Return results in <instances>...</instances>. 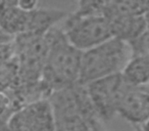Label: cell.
Instances as JSON below:
<instances>
[{"instance_id":"cell-1","label":"cell","mask_w":149,"mask_h":131,"mask_svg":"<svg viewBox=\"0 0 149 131\" xmlns=\"http://www.w3.org/2000/svg\"><path fill=\"white\" fill-rule=\"evenodd\" d=\"M45 37L48 48L41 84L50 95L54 90L70 87L79 82L82 51L66 40L62 29L52 28Z\"/></svg>"},{"instance_id":"cell-2","label":"cell","mask_w":149,"mask_h":131,"mask_svg":"<svg viewBox=\"0 0 149 131\" xmlns=\"http://www.w3.org/2000/svg\"><path fill=\"white\" fill-rule=\"evenodd\" d=\"M55 131H93L103 124L97 116L83 84L54 90L48 96Z\"/></svg>"},{"instance_id":"cell-3","label":"cell","mask_w":149,"mask_h":131,"mask_svg":"<svg viewBox=\"0 0 149 131\" xmlns=\"http://www.w3.org/2000/svg\"><path fill=\"white\" fill-rule=\"evenodd\" d=\"M130 58V51L124 41L116 37L82 51L80 68V84L120 74Z\"/></svg>"},{"instance_id":"cell-4","label":"cell","mask_w":149,"mask_h":131,"mask_svg":"<svg viewBox=\"0 0 149 131\" xmlns=\"http://www.w3.org/2000/svg\"><path fill=\"white\" fill-rule=\"evenodd\" d=\"M62 29L66 40L80 51H85L110 39L112 36L108 19L101 13L68 15Z\"/></svg>"},{"instance_id":"cell-5","label":"cell","mask_w":149,"mask_h":131,"mask_svg":"<svg viewBox=\"0 0 149 131\" xmlns=\"http://www.w3.org/2000/svg\"><path fill=\"white\" fill-rule=\"evenodd\" d=\"M6 124L10 131H55L48 98H40L19 106L9 115Z\"/></svg>"},{"instance_id":"cell-6","label":"cell","mask_w":149,"mask_h":131,"mask_svg":"<svg viewBox=\"0 0 149 131\" xmlns=\"http://www.w3.org/2000/svg\"><path fill=\"white\" fill-rule=\"evenodd\" d=\"M123 79L120 74L84 84L97 116L103 123L116 116V106Z\"/></svg>"},{"instance_id":"cell-7","label":"cell","mask_w":149,"mask_h":131,"mask_svg":"<svg viewBox=\"0 0 149 131\" xmlns=\"http://www.w3.org/2000/svg\"><path fill=\"white\" fill-rule=\"evenodd\" d=\"M116 114L135 126L146 124L149 117L148 85L135 86L123 80L116 106Z\"/></svg>"},{"instance_id":"cell-8","label":"cell","mask_w":149,"mask_h":131,"mask_svg":"<svg viewBox=\"0 0 149 131\" xmlns=\"http://www.w3.org/2000/svg\"><path fill=\"white\" fill-rule=\"evenodd\" d=\"M112 36L120 39L125 43L148 31L147 15H120L108 19Z\"/></svg>"},{"instance_id":"cell-9","label":"cell","mask_w":149,"mask_h":131,"mask_svg":"<svg viewBox=\"0 0 149 131\" xmlns=\"http://www.w3.org/2000/svg\"><path fill=\"white\" fill-rule=\"evenodd\" d=\"M120 74L128 84L147 86L149 81V55L130 56Z\"/></svg>"},{"instance_id":"cell-10","label":"cell","mask_w":149,"mask_h":131,"mask_svg":"<svg viewBox=\"0 0 149 131\" xmlns=\"http://www.w3.org/2000/svg\"><path fill=\"white\" fill-rule=\"evenodd\" d=\"M148 0H107L102 13L107 19L120 15H147Z\"/></svg>"},{"instance_id":"cell-11","label":"cell","mask_w":149,"mask_h":131,"mask_svg":"<svg viewBox=\"0 0 149 131\" xmlns=\"http://www.w3.org/2000/svg\"><path fill=\"white\" fill-rule=\"evenodd\" d=\"M130 51V56H147L149 55L148 46V31L144 32L140 36L126 42Z\"/></svg>"},{"instance_id":"cell-12","label":"cell","mask_w":149,"mask_h":131,"mask_svg":"<svg viewBox=\"0 0 149 131\" xmlns=\"http://www.w3.org/2000/svg\"><path fill=\"white\" fill-rule=\"evenodd\" d=\"M107 0H78L79 7L76 13H101Z\"/></svg>"},{"instance_id":"cell-13","label":"cell","mask_w":149,"mask_h":131,"mask_svg":"<svg viewBox=\"0 0 149 131\" xmlns=\"http://www.w3.org/2000/svg\"><path fill=\"white\" fill-rule=\"evenodd\" d=\"M11 97L4 90L0 89V120L7 121L9 115L15 110Z\"/></svg>"},{"instance_id":"cell-14","label":"cell","mask_w":149,"mask_h":131,"mask_svg":"<svg viewBox=\"0 0 149 131\" xmlns=\"http://www.w3.org/2000/svg\"><path fill=\"white\" fill-rule=\"evenodd\" d=\"M40 0H15V6L23 11H33L39 7Z\"/></svg>"},{"instance_id":"cell-15","label":"cell","mask_w":149,"mask_h":131,"mask_svg":"<svg viewBox=\"0 0 149 131\" xmlns=\"http://www.w3.org/2000/svg\"><path fill=\"white\" fill-rule=\"evenodd\" d=\"M13 40V38L11 36H9L7 33H5L1 28H0V45H3V44L9 43Z\"/></svg>"}]
</instances>
